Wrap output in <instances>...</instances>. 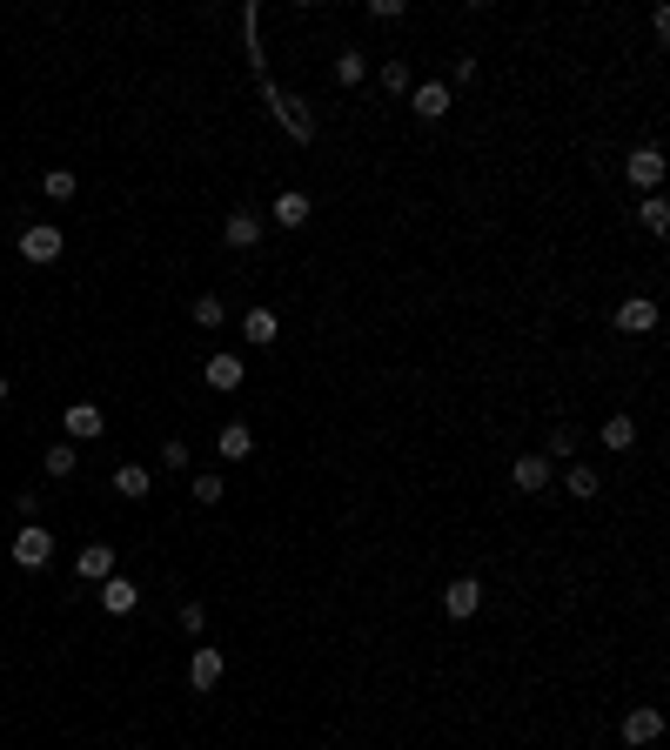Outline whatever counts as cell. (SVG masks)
<instances>
[{"instance_id": "obj_22", "label": "cell", "mask_w": 670, "mask_h": 750, "mask_svg": "<svg viewBox=\"0 0 670 750\" xmlns=\"http://www.w3.org/2000/svg\"><path fill=\"white\" fill-rule=\"evenodd\" d=\"M74 188H81V181H74V168H47V175H41V195H47V201H74Z\"/></svg>"}, {"instance_id": "obj_8", "label": "cell", "mask_w": 670, "mask_h": 750, "mask_svg": "<svg viewBox=\"0 0 670 750\" xmlns=\"http://www.w3.org/2000/svg\"><path fill=\"white\" fill-rule=\"evenodd\" d=\"M201 382H208V389H222V396H235V389L248 382L242 355H208V369H201Z\"/></svg>"}, {"instance_id": "obj_21", "label": "cell", "mask_w": 670, "mask_h": 750, "mask_svg": "<svg viewBox=\"0 0 670 750\" xmlns=\"http://www.w3.org/2000/svg\"><path fill=\"white\" fill-rule=\"evenodd\" d=\"M637 221H644V235H664V228H670V201L664 195H644V201H637Z\"/></svg>"}, {"instance_id": "obj_17", "label": "cell", "mask_w": 670, "mask_h": 750, "mask_svg": "<svg viewBox=\"0 0 670 750\" xmlns=\"http://www.w3.org/2000/svg\"><path fill=\"white\" fill-rule=\"evenodd\" d=\"M275 228H309V195H302V188H282V195H275Z\"/></svg>"}, {"instance_id": "obj_1", "label": "cell", "mask_w": 670, "mask_h": 750, "mask_svg": "<svg viewBox=\"0 0 670 750\" xmlns=\"http://www.w3.org/2000/svg\"><path fill=\"white\" fill-rule=\"evenodd\" d=\"M262 101H268V108H275V121H282V128H289L295 141H315V114L302 108L295 94H282V88H275V81H262Z\"/></svg>"}, {"instance_id": "obj_26", "label": "cell", "mask_w": 670, "mask_h": 750, "mask_svg": "<svg viewBox=\"0 0 670 750\" xmlns=\"http://www.w3.org/2000/svg\"><path fill=\"white\" fill-rule=\"evenodd\" d=\"M195 322H201V329H222V322H228L222 295H201V302H195Z\"/></svg>"}, {"instance_id": "obj_32", "label": "cell", "mask_w": 670, "mask_h": 750, "mask_svg": "<svg viewBox=\"0 0 670 750\" xmlns=\"http://www.w3.org/2000/svg\"><path fill=\"white\" fill-rule=\"evenodd\" d=\"M0 724H7V710H0Z\"/></svg>"}, {"instance_id": "obj_31", "label": "cell", "mask_w": 670, "mask_h": 750, "mask_svg": "<svg viewBox=\"0 0 670 750\" xmlns=\"http://www.w3.org/2000/svg\"><path fill=\"white\" fill-rule=\"evenodd\" d=\"M7 396H14V382H7V375H0V402H7Z\"/></svg>"}, {"instance_id": "obj_3", "label": "cell", "mask_w": 670, "mask_h": 750, "mask_svg": "<svg viewBox=\"0 0 670 750\" xmlns=\"http://www.w3.org/2000/svg\"><path fill=\"white\" fill-rule=\"evenodd\" d=\"M21 262H34V268L61 262V228H54V221H34V228H21Z\"/></svg>"}, {"instance_id": "obj_25", "label": "cell", "mask_w": 670, "mask_h": 750, "mask_svg": "<svg viewBox=\"0 0 670 750\" xmlns=\"http://www.w3.org/2000/svg\"><path fill=\"white\" fill-rule=\"evenodd\" d=\"M543 456H550V463H570V456H577V429H550Z\"/></svg>"}, {"instance_id": "obj_4", "label": "cell", "mask_w": 670, "mask_h": 750, "mask_svg": "<svg viewBox=\"0 0 670 750\" xmlns=\"http://www.w3.org/2000/svg\"><path fill=\"white\" fill-rule=\"evenodd\" d=\"M61 429H67V442H101L108 436V416H101L94 402H74V409L61 416Z\"/></svg>"}, {"instance_id": "obj_29", "label": "cell", "mask_w": 670, "mask_h": 750, "mask_svg": "<svg viewBox=\"0 0 670 750\" xmlns=\"http://www.w3.org/2000/svg\"><path fill=\"white\" fill-rule=\"evenodd\" d=\"M382 88H389V94H409V61H382Z\"/></svg>"}, {"instance_id": "obj_24", "label": "cell", "mask_w": 670, "mask_h": 750, "mask_svg": "<svg viewBox=\"0 0 670 750\" xmlns=\"http://www.w3.org/2000/svg\"><path fill=\"white\" fill-rule=\"evenodd\" d=\"M597 436H603V449H630V442H637V422H630V416H610Z\"/></svg>"}, {"instance_id": "obj_2", "label": "cell", "mask_w": 670, "mask_h": 750, "mask_svg": "<svg viewBox=\"0 0 670 750\" xmlns=\"http://www.w3.org/2000/svg\"><path fill=\"white\" fill-rule=\"evenodd\" d=\"M47 556H54V530L47 523H21L14 530V563L21 570H47Z\"/></svg>"}, {"instance_id": "obj_13", "label": "cell", "mask_w": 670, "mask_h": 750, "mask_svg": "<svg viewBox=\"0 0 670 750\" xmlns=\"http://www.w3.org/2000/svg\"><path fill=\"white\" fill-rule=\"evenodd\" d=\"M510 483L523 489V496H536V489H550V456H516V469H510Z\"/></svg>"}, {"instance_id": "obj_18", "label": "cell", "mask_w": 670, "mask_h": 750, "mask_svg": "<svg viewBox=\"0 0 670 750\" xmlns=\"http://www.w3.org/2000/svg\"><path fill=\"white\" fill-rule=\"evenodd\" d=\"M215 449H222L228 463H242V456H255V429H248V422H222V436H215Z\"/></svg>"}, {"instance_id": "obj_11", "label": "cell", "mask_w": 670, "mask_h": 750, "mask_svg": "<svg viewBox=\"0 0 670 750\" xmlns=\"http://www.w3.org/2000/svg\"><path fill=\"white\" fill-rule=\"evenodd\" d=\"M188 684H195V690L222 684V650H215V643H195V657H188Z\"/></svg>"}, {"instance_id": "obj_5", "label": "cell", "mask_w": 670, "mask_h": 750, "mask_svg": "<svg viewBox=\"0 0 670 750\" xmlns=\"http://www.w3.org/2000/svg\"><path fill=\"white\" fill-rule=\"evenodd\" d=\"M94 590H101V610H108V617H128L134 603H141V583H134V576H121V570H114L108 583H94Z\"/></svg>"}, {"instance_id": "obj_16", "label": "cell", "mask_w": 670, "mask_h": 750, "mask_svg": "<svg viewBox=\"0 0 670 750\" xmlns=\"http://www.w3.org/2000/svg\"><path fill=\"white\" fill-rule=\"evenodd\" d=\"M148 489H155V476L141 463H121L114 469V496H128V503H148Z\"/></svg>"}, {"instance_id": "obj_7", "label": "cell", "mask_w": 670, "mask_h": 750, "mask_svg": "<svg viewBox=\"0 0 670 750\" xmlns=\"http://www.w3.org/2000/svg\"><path fill=\"white\" fill-rule=\"evenodd\" d=\"M222 242L235 248V255H248V248H262V215H248V208H235V215L222 221Z\"/></svg>"}, {"instance_id": "obj_27", "label": "cell", "mask_w": 670, "mask_h": 750, "mask_svg": "<svg viewBox=\"0 0 670 750\" xmlns=\"http://www.w3.org/2000/svg\"><path fill=\"white\" fill-rule=\"evenodd\" d=\"M222 476H188V496H195V503H222Z\"/></svg>"}, {"instance_id": "obj_12", "label": "cell", "mask_w": 670, "mask_h": 750, "mask_svg": "<svg viewBox=\"0 0 670 750\" xmlns=\"http://www.w3.org/2000/svg\"><path fill=\"white\" fill-rule=\"evenodd\" d=\"M242 335H248V349H268V342H275V335H282V315H275V309H262V302H255V309L242 315Z\"/></svg>"}, {"instance_id": "obj_6", "label": "cell", "mask_w": 670, "mask_h": 750, "mask_svg": "<svg viewBox=\"0 0 670 750\" xmlns=\"http://www.w3.org/2000/svg\"><path fill=\"white\" fill-rule=\"evenodd\" d=\"M657 737H664V710L637 704V710L624 717V744H630V750H644V744H657Z\"/></svg>"}, {"instance_id": "obj_23", "label": "cell", "mask_w": 670, "mask_h": 750, "mask_svg": "<svg viewBox=\"0 0 670 750\" xmlns=\"http://www.w3.org/2000/svg\"><path fill=\"white\" fill-rule=\"evenodd\" d=\"M41 469H47V476H74V442H47Z\"/></svg>"}, {"instance_id": "obj_19", "label": "cell", "mask_w": 670, "mask_h": 750, "mask_svg": "<svg viewBox=\"0 0 670 750\" xmlns=\"http://www.w3.org/2000/svg\"><path fill=\"white\" fill-rule=\"evenodd\" d=\"M409 108L423 114V121H443V114H449V88H443V81H423V88H416V101H409Z\"/></svg>"}, {"instance_id": "obj_15", "label": "cell", "mask_w": 670, "mask_h": 750, "mask_svg": "<svg viewBox=\"0 0 670 750\" xmlns=\"http://www.w3.org/2000/svg\"><path fill=\"white\" fill-rule=\"evenodd\" d=\"M74 576H81V583H108L114 576V550L108 543H88V550L74 556Z\"/></svg>"}, {"instance_id": "obj_28", "label": "cell", "mask_w": 670, "mask_h": 750, "mask_svg": "<svg viewBox=\"0 0 670 750\" xmlns=\"http://www.w3.org/2000/svg\"><path fill=\"white\" fill-rule=\"evenodd\" d=\"M362 81V54H335V88H356Z\"/></svg>"}, {"instance_id": "obj_14", "label": "cell", "mask_w": 670, "mask_h": 750, "mask_svg": "<svg viewBox=\"0 0 670 750\" xmlns=\"http://www.w3.org/2000/svg\"><path fill=\"white\" fill-rule=\"evenodd\" d=\"M617 329L624 335H650L657 329V302H650V295H630L624 309H617Z\"/></svg>"}, {"instance_id": "obj_9", "label": "cell", "mask_w": 670, "mask_h": 750, "mask_svg": "<svg viewBox=\"0 0 670 750\" xmlns=\"http://www.w3.org/2000/svg\"><path fill=\"white\" fill-rule=\"evenodd\" d=\"M443 610H449L456 623H463V617H476V610H483V583H476V576H456V583L443 590Z\"/></svg>"}, {"instance_id": "obj_20", "label": "cell", "mask_w": 670, "mask_h": 750, "mask_svg": "<svg viewBox=\"0 0 670 750\" xmlns=\"http://www.w3.org/2000/svg\"><path fill=\"white\" fill-rule=\"evenodd\" d=\"M563 489H570L577 503H590V496H597V489H603V476H597V469H590V463H570V469H563Z\"/></svg>"}, {"instance_id": "obj_10", "label": "cell", "mask_w": 670, "mask_h": 750, "mask_svg": "<svg viewBox=\"0 0 670 750\" xmlns=\"http://www.w3.org/2000/svg\"><path fill=\"white\" fill-rule=\"evenodd\" d=\"M630 181H637V188H650V195H657V181H664V155H657V141H644V148H630Z\"/></svg>"}, {"instance_id": "obj_30", "label": "cell", "mask_w": 670, "mask_h": 750, "mask_svg": "<svg viewBox=\"0 0 670 750\" xmlns=\"http://www.w3.org/2000/svg\"><path fill=\"white\" fill-rule=\"evenodd\" d=\"M161 469H188V442H168V449H161Z\"/></svg>"}]
</instances>
